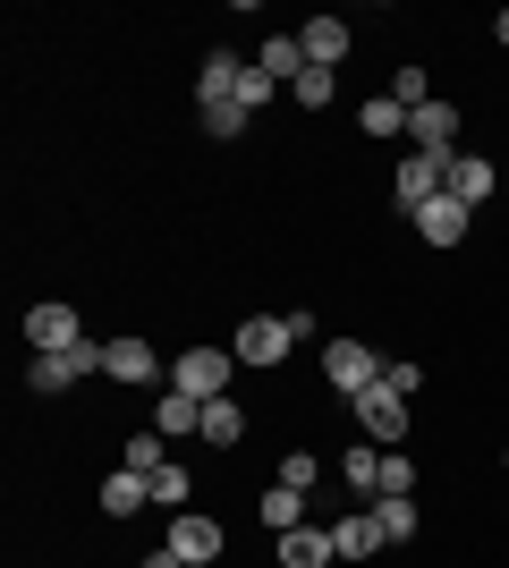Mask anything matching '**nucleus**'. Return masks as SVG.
Segmentation results:
<instances>
[{"mask_svg":"<svg viewBox=\"0 0 509 568\" xmlns=\"http://www.w3.org/2000/svg\"><path fill=\"white\" fill-rule=\"evenodd\" d=\"M230 374H238V348H187V356H170V390H187V399H230Z\"/></svg>","mask_w":509,"mask_h":568,"instance_id":"nucleus-1","label":"nucleus"},{"mask_svg":"<svg viewBox=\"0 0 509 568\" xmlns=\"http://www.w3.org/2000/svg\"><path fill=\"white\" fill-rule=\"evenodd\" d=\"M450 153H459V144H450ZM450 153H416V144H408V162L390 170V195H399V213H408V221L450 187Z\"/></svg>","mask_w":509,"mask_h":568,"instance_id":"nucleus-2","label":"nucleus"},{"mask_svg":"<svg viewBox=\"0 0 509 568\" xmlns=\"http://www.w3.org/2000/svg\"><path fill=\"white\" fill-rule=\"evenodd\" d=\"M26 348H34V356L85 348V314H77L69 297H43V306H26Z\"/></svg>","mask_w":509,"mask_h":568,"instance_id":"nucleus-3","label":"nucleus"},{"mask_svg":"<svg viewBox=\"0 0 509 568\" xmlns=\"http://www.w3.org/2000/svg\"><path fill=\"white\" fill-rule=\"evenodd\" d=\"M323 374H332L339 399H365V390L383 382V356L365 348V339H332V348H323Z\"/></svg>","mask_w":509,"mask_h":568,"instance_id":"nucleus-4","label":"nucleus"},{"mask_svg":"<svg viewBox=\"0 0 509 568\" xmlns=\"http://www.w3.org/2000/svg\"><path fill=\"white\" fill-rule=\"evenodd\" d=\"M357 407V425H365V442H374V450H399V442H408V399H399V390H383V382H374V390H365V399H348Z\"/></svg>","mask_w":509,"mask_h":568,"instance_id":"nucleus-5","label":"nucleus"},{"mask_svg":"<svg viewBox=\"0 0 509 568\" xmlns=\"http://www.w3.org/2000/svg\"><path fill=\"white\" fill-rule=\"evenodd\" d=\"M230 348H238V365H281L297 348V332H289V314H246Z\"/></svg>","mask_w":509,"mask_h":568,"instance_id":"nucleus-6","label":"nucleus"},{"mask_svg":"<svg viewBox=\"0 0 509 568\" xmlns=\"http://www.w3.org/2000/svg\"><path fill=\"white\" fill-rule=\"evenodd\" d=\"M85 374H102V348L94 339H85V348H60V356H34V365H26V390H69V382H85Z\"/></svg>","mask_w":509,"mask_h":568,"instance_id":"nucleus-7","label":"nucleus"},{"mask_svg":"<svg viewBox=\"0 0 509 568\" xmlns=\"http://www.w3.org/2000/svg\"><path fill=\"white\" fill-rule=\"evenodd\" d=\"M102 374L128 382V390H145V382H162V390H170V365L145 348V339H102Z\"/></svg>","mask_w":509,"mask_h":568,"instance_id":"nucleus-8","label":"nucleus"},{"mask_svg":"<svg viewBox=\"0 0 509 568\" xmlns=\"http://www.w3.org/2000/svg\"><path fill=\"white\" fill-rule=\"evenodd\" d=\"M170 551H179V560H221V551H230V535H221V518H204V509H179V518H170Z\"/></svg>","mask_w":509,"mask_h":568,"instance_id":"nucleus-9","label":"nucleus"},{"mask_svg":"<svg viewBox=\"0 0 509 568\" xmlns=\"http://www.w3.org/2000/svg\"><path fill=\"white\" fill-rule=\"evenodd\" d=\"M408 144L416 153H450V144H459V102L434 94L425 111H408Z\"/></svg>","mask_w":509,"mask_h":568,"instance_id":"nucleus-10","label":"nucleus"},{"mask_svg":"<svg viewBox=\"0 0 509 568\" xmlns=\"http://www.w3.org/2000/svg\"><path fill=\"white\" fill-rule=\"evenodd\" d=\"M255 69H264L272 85H297V77L315 69V60H306V43H297V26H289V34H264V51H255Z\"/></svg>","mask_w":509,"mask_h":568,"instance_id":"nucleus-11","label":"nucleus"},{"mask_svg":"<svg viewBox=\"0 0 509 568\" xmlns=\"http://www.w3.org/2000/svg\"><path fill=\"white\" fill-rule=\"evenodd\" d=\"M339 551H332V526H289V535H281V568H332Z\"/></svg>","mask_w":509,"mask_h":568,"instance_id":"nucleus-12","label":"nucleus"},{"mask_svg":"<svg viewBox=\"0 0 509 568\" xmlns=\"http://www.w3.org/2000/svg\"><path fill=\"white\" fill-rule=\"evenodd\" d=\"M102 518H136V509H145L153 500V475H136V467H120V475H102Z\"/></svg>","mask_w":509,"mask_h":568,"instance_id":"nucleus-13","label":"nucleus"},{"mask_svg":"<svg viewBox=\"0 0 509 568\" xmlns=\"http://www.w3.org/2000/svg\"><path fill=\"white\" fill-rule=\"evenodd\" d=\"M332 551H339V560H374V551H383V526H374V509H348V518H332Z\"/></svg>","mask_w":509,"mask_h":568,"instance_id":"nucleus-14","label":"nucleus"},{"mask_svg":"<svg viewBox=\"0 0 509 568\" xmlns=\"http://www.w3.org/2000/svg\"><path fill=\"white\" fill-rule=\"evenodd\" d=\"M441 195H459L467 213L492 204V162H485V153H450V187H441Z\"/></svg>","mask_w":509,"mask_h":568,"instance_id":"nucleus-15","label":"nucleus"},{"mask_svg":"<svg viewBox=\"0 0 509 568\" xmlns=\"http://www.w3.org/2000/svg\"><path fill=\"white\" fill-rule=\"evenodd\" d=\"M467 221H476V213H467L459 195H434V204L416 213V230H425V246H459V237H467Z\"/></svg>","mask_w":509,"mask_h":568,"instance_id":"nucleus-16","label":"nucleus"},{"mask_svg":"<svg viewBox=\"0 0 509 568\" xmlns=\"http://www.w3.org/2000/svg\"><path fill=\"white\" fill-rule=\"evenodd\" d=\"M365 509H374V526H383V544H416V493H374L365 500Z\"/></svg>","mask_w":509,"mask_h":568,"instance_id":"nucleus-17","label":"nucleus"},{"mask_svg":"<svg viewBox=\"0 0 509 568\" xmlns=\"http://www.w3.org/2000/svg\"><path fill=\"white\" fill-rule=\"evenodd\" d=\"M238 433H246V407H238V399H204V416H195V442L238 450Z\"/></svg>","mask_w":509,"mask_h":568,"instance_id":"nucleus-18","label":"nucleus"},{"mask_svg":"<svg viewBox=\"0 0 509 568\" xmlns=\"http://www.w3.org/2000/svg\"><path fill=\"white\" fill-rule=\"evenodd\" d=\"M339 484H348V500H374V493H383V450H374V442H348Z\"/></svg>","mask_w":509,"mask_h":568,"instance_id":"nucleus-19","label":"nucleus"},{"mask_svg":"<svg viewBox=\"0 0 509 568\" xmlns=\"http://www.w3.org/2000/svg\"><path fill=\"white\" fill-rule=\"evenodd\" d=\"M297 43H306L315 69H339V60H348V26H339V18H306V26H297Z\"/></svg>","mask_w":509,"mask_h":568,"instance_id":"nucleus-20","label":"nucleus"},{"mask_svg":"<svg viewBox=\"0 0 509 568\" xmlns=\"http://www.w3.org/2000/svg\"><path fill=\"white\" fill-rule=\"evenodd\" d=\"M238 77H246L238 51H213V60H204V77H195V94H204V102H238Z\"/></svg>","mask_w":509,"mask_h":568,"instance_id":"nucleus-21","label":"nucleus"},{"mask_svg":"<svg viewBox=\"0 0 509 568\" xmlns=\"http://www.w3.org/2000/svg\"><path fill=\"white\" fill-rule=\"evenodd\" d=\"M357 128H365L374 144H390V136H408V111H399L390 94H365V102H357Z\"/></svg>","mask_w":509,"mask_h":568,"instance_id":"nucleus-22","label":"nucleus"},{"mask_svg":"<svg viewBox=\"0 0 509 568\" xmlns=\"http://www.w3.org/2000/svg\"><path fill=\"white\" fill-rule=\"evenodd\" d=\"M255 509H264V526H272V535H289V526H306V493H289V484H272V493L255 500Z\"/></svg>","mask_w":509,"mask_h":568,"instance_id":"nucleus-23","label":"nucleus"},{"mask_svg":"<svg viewBox=\"0 0 509 568\" xmlns=\"http://www.w3.org/2000/svg\"><path fill=\"white\" fill-rule=\"evenodd\" d=\"M195 416H204V399H187V390H162V407H153V433H195Z\"/></svg>","mask_w":509,"mask_h":568,"instance_id":"nucleus-24","label":"nucleus"},{"mask_svg":"<svg viewBox=\"0 0 509 568\" xmlns=\"http://www.w3.org/2000/svg\"><path fill=\"white\" fill-rule=\"evenodd\" d=\"M120 467H136V475H162L170 467V442H162V433H128V450H120Z\"/></svg>","mask_w":509,"mask_h":568,"instance_id":"nucleus-25","label":"nucleus"},{"mask_svg":"<svg viewBox=\"0 0 509 568\" xmlns=\"http://www.w3.org/2000/svg\"><path fill=\"white\" fill-rule=\"evenodd\" d=\"M315 475H323V458L297 442V450H281V475H272V484H289V493H315Z\"/></svg>","mask_w":509,"mask_h":568,"instance_id":"nucleus-26","label":"nucleus"},{"mask_svg":"<svg viewBox=\"0 0 509 568\" xmlns=\"http://www.w3.org/2000/svg\"><path fill=\"white\" fill-rule=\"evenodd\" d=\"M187 500H195V475H187V467H162V475H153V509H170V518H179Z\"/></svg>","mask_w":509,"mask_h":568,"instance_id":"nucleus-27","label":"nucleus"},{"mask_svg":"<svg viewBox=\"0 0 509 568\" xmlns=\"http://www.w3.org/2000/svg\"><path fill=\"white\" fill-rule=\"evenodd\" d=\"M332 94H339V69H306V77L289 85V102H297V111H323Z\"/></svg>","mask_w":509,"mask_h":568,"instance_id":"nucleus-28","label":"nucleus"},{"mask_svg":"<svg viewBox=\"0 0 509 568\" xmlns=\"http://www.w3.org/2000/svg\"><path fill=\"white\" fill-rule=\"evenodd\" d=\"M281 94H289V85H272V77L255 69V60H246V77H238V111L255 119V111H264V102H281Z\"/></svg>","mask_w":509,"mask_h":568,"instance_id":"nucleus-29","label":"nucleus"},{"mask_svg":"<svg viewBox=\"0 0 509 568\" xmlns=\"http://www.w3.org/2000/svg\"><path fill=\"white\" fill-rule=\"evenodd\" d=\"M204 136L238 144V136H246V111H238V102H204Z\"/></svg>","mask_w":509,"mask_h":568,"instance_id":"nucleus-30","label":"nucleus"},{"mask_svg":"<svg viewBox=\"0 0 509 568\" xmlns=\"http://www.w3.org/2000/svg\"><path fill=\"white\" fill-rule=\"evenodd\" d=\"M390 102H399V111H425V102H434V77H425V69H399Z\"/></svg>","mask_w":509,"mask_h":568,"instance_id":"nucleus-31","label":"nucleus"},{"mask_svg":"<svg viewBox=\"0 0 509 568\" xmlns=\"http://www.w3.org/2000/svg\"><path fill=\"white\" fill-rule=\"evenodd\" d=\"M383 390H399V399H416V390H425V365H390V356H383Z\"/></svg>","mask_w":509,"mask_h":568,"instance_id":"nucleus-32","label":"nucleus"},{"mask_svg":"<svg viewBox=\"0 0 509 568\" xmlns=\"http://www.w3.org/2000/svg\"><path fill=\"white\" fill-rule=\"evenodd\" d=\"M383 493H416V467L399 450H383Z\"/></svg>","mask_w":509,"mask_h":568,"instance_id":"nucleus-33","label":"nucleus"},{"mask_svg":"<svg viewBox=\"0 0 509 568\" xmlns=\"http://www.w3.org/2000/svg\"><path fill=\"white\" fill-rule=\"evenodd\" d=\"M136 568H187V560H179V551L162 544V551H145V560H136Z\"/></svg>","mask_w":509,"mask_h":568,"instance_id":"nucleus-34","label":"nucleus"},{"mask_svg":"<svg viewBox=\"0 0 509 568\" xmlns=\"http://www.w3.org/2000/svg\"><path fill=\"white\" fill-rule=\"evenodd\" d=\"M492 43H501V51H509V9H501V18H492Z\"/></svg>","mask_w":509,"mask_h":568,"instance_id":"nucleus-35","label":"nucleus"},{"mask_svg":"<svg viewBox=\"0 0 509 568\" xmlns=\"http://www.w3.org/2000/svg\"><path fill=\"white\" fill-rule=\"evenodd\" d=\"M501 475H509V450H501Z\"/></svg>","mask_w":509,"mask_h":568,"instance_id":"nucleus-36","label":"nucleus"},{"mask_svg":"<svg viewBox=\"0 0 509 568\" xmlns=\"http://www.w3.org/2000/svg\"><path fill=\"white\" fill-rule=\"evenodd\" d=\"M187 568H195V560H187ZM204 568H221V560H204Z\"/></svg>","mask_w":509,"mask_h":568,"instance_id":"nucleus-37","label":"nucleus"}]
</instances>
